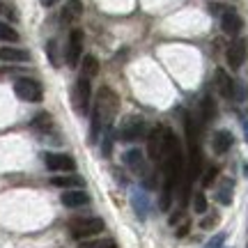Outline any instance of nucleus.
Returning <instances> with one entry per match:
<instances>
[{
	"label": "nucleus",
	"instance_id": "obj_1",
	"mask_svg": "<svg viewBox=\"0 0 248 248\" xmlns=\"http://www.w3.org/2000/svg\"><path fill=\"white\" fill-rule=\"evenodd\" d=\"M117 106H120V99L110 88H104L97 92V99H94V106L90 110V117H92V140H97L101 126L113 122V117L117 113Z\"/></svg>",
	"mask_w": 248,
	"mask_h": 248
},
{
	"label": "nucleus",
	"instance_id": "obj_2",
	"mask_svg": "<svg viewBox=\"0 0 248 248\" xmlns=\"http://www.w3.org/2000/svg\"><path fill=\"white\" fill-rule=\"evenodd\" d=\"M170 133H172V131H170V129H166V126H156V129L150 133V138H147V154H150L152 161L163 163V159H166V152H168Z\"/></svg>",
	"mask_w": 248,
	"mask_h": 248
},
{
	"label": "nucleus",
	"instance_id": "obj_3",
	"mask_svg": "<svg viewBox=\"0 0 248 248\" xmlns=\"http://www.w3.org/2000/svg\"><path fill=\"white\" fill-rule=\"evenodd\" d=\"M106 228V223L101 221L99 216H92V218H74L69 223V232L74 239H90L94 234H101Z\"/></svg>",
	"mask_w": 248,
	"mask_h": 248
},
{
	"label": "nucleus",
	"instance_id": "obj_4",
	"mask_svg": "<svg viewBox=\"0 0 248 248\" xmlns=\"http://www.w3.org/2000/svg\"><path fill=\"white\" fill-rule=\"evenodd\" d=\"M90 99H92V85H90V78L80 76V78L74 83V92H71V101H74V108H76L78 115H88Z\"/></svg>",
	"mask_w": 248,
	"mask_h": 248
},
{
	"label": "nucleus",
	"instance_id": "obj_5",
	"mask_svg": "<svg viewBox=\"0 0 248 248\" xmlns=\"http://www.w3.org/2000/svg\"><path fill=\"white\" fill-rule=\"evenodd\" d=\"M14 92H16L18 99L30 101V104H37V101H42V97H44L42 85L32 78H18L16 83H14Z\"/></svg>",
	"mask_w": 248,
	"mask_h": 248
},
{
	"label": "nucleus",
	"instance_id": "obj_6",
	"mask_svg": "<svg viewBox=\"0 0 248 248\" xmlns=\"http://www.w3.org/2000/svg\"><path fill=\"white\" fill-rule=\"evenodd\" d=\"M44 163L48 170H55V172H71L76 168V161L71 159L69 154H58V152H48L44 154Z\"/></svg>",
	"mask_w": 248,
	"mask_h": 248
},
{
	"label": "nucleus",
	"instance_id": "obj_7",
	"mask_svg": "<svg viewBox=\"0 0 248 248\" xmlns=\"http://www.w3.org/2000/svg\"><path fill=\"white\" fill-rule=\"evenodd\" d=\"M80 53H83V30H71L69 32V42H67V51H64V58L71 67H76L80 62Z\"/></svg>",
	"mask_w": 248,
	"mask_h": 248
},
{
	"label": "nucleus",
	"instance_id": "obj_8",
	"mask_svg": "<svg viewBox=\"0 0 248 248\" xmlns=\"http://www.w3.org/2000/svg\"><path fill=\"white\" fill-rule=\"evenodd\" d=\"M225 58H228L230 69H239L241 64L246 62V58H248V44H246V39H237V42H232V44L228 46V53H225Z\"/></svg>",
	"mask_w": 248,
	"mask_h": 248
},
{
	"label": "nucleus",
	"instance_id": "obj_9",
	"mask_svg": "<svg viewBox=\"0 0 248 248\" xmlns=\"http://www.w3.org/2000/svg\"><path fill=\"white\" fill-rule=\"evenodd\" d=\"M145 131H147V124L142 122V120H138V117H133V120H129V122L120 129V138H122V140H126V142H131V140L142 138V136H145Z\"/></svg>",
	"mask_w": 248,
	"mask_h": 248
},
{
	"label": "nucleus",
	"instance_id": "obj_10",
	"mask_svg": "<svg viewBox=\"0 0 248 248\" xmlns=\"http://www.w3.org/2000/svg\"><path fill=\"white\" fill-rule=\"evenodd\" d=\"M241 16L234 12V9H225L221 14V28H223V32L225 35H230V37H234V35H239L241 32Z\"/></svg>",
	"mask_w": 248,
	"mask_h": 248
},
{
	"label": "nucleus",
	"instance_id": "obj_11",
	"mask_svg": "<svg viewBox=\"0 0 248 248\" xmlns=\"http://www.w3.org/2000/svg\"><path fill=\"white\" fill-rule=\"evenodd\" d=\"M60 200L64 207H69V209H76V207H85L90 202V195L83 191V188H69V191H64L60 195Z\"/></svg>",
	"mask_w": 248,
	"mask_h": 248
},
{
	"label": "nucleus",
	"instance_id": "obj_12",
	"mask_svg": "<svg viewBox=\"0 0 248 248\" xmlns=\"http://www.w3.org/2000/svg\"><path fill=\"white\" fill-rule=\"evenodd\" d=\"M232 142H234V136H232L230 131H225V129H221V131L214 133V152L216 154H225V152L232 147Z\"/></svg>",
	"mask_w": 248,
	"mask_h": 248
},
{
	"label": "nucleus",
	"instance_id": "obj_13",
	"mask_svg": "<svg viewBox=\"0 0 248 248\" xmlns=\"http://www.w3.org/2000/svg\"><path fill=\"white\" fill-rule=\"evenodd\" d=\"M131 204H133V209H136V214H138V218H147V214H150V200H147V195L142 193V191H133L131 193Z\"/></svg>",
	"mask_w": 248,
	"mask_h": 248
},
{
	"label": "nucleus",
	"instance_id": "obj_14",
	"mask_svg": "<svg viewBox=\"0 0 248 248\" xmlns=\"http://www.w3.org/2000/svg\"><path fill=\"white\" fill-rule=\"evenodd\" d=\"M124 163H126V168H131L133 172H145V156H142L140 150H129L124 152Z\"/></svg>",
	"mask_w": 248,
	"mask_h": 248
},
{
	"label": "nucleus",
	"instance_id": "obj_15",
	"mask_svg": "<svg viewBox=\"0 0 248 248\" xmlns=\"http://www.w3.org/2000/svg\"><path fill=\"white\" fill-rule=\"evenodd\" d=\"M0 60L2 62H28L30 53L23 48H12V46H2L0 48Z\"/></svg>",
	"mask_w": 248,
	"mask_h": 248
},
{
	"label": "nucleus",
	"instance_id": "obj_16",
	"mask_svg": "<svg viewBox=\"0 0 248 248\" xmlns=\"http://www.w3.org/2000/svg\"><path fill=\"white\" fill-rule=\"evenodd\" d=\"M232 191H234V182H232L230 177H223L218 188H216V200L228 207V204L232 202Z\"/></svg>",
	"mask_w": 248,
	"mask_h": 248
},
{
	"label": "nucleus",
	"instance_id": "obj_17",
	"mask_svg": "<svg viewBox=\"0 0 248 248\" xmlns=\"http://www.w3.org/2000/svg\"><path fill=\"white\" fill-rule=\"evenodd\" d=\"M216 88H218V92H221L223 97L232 99V90H234V80L225 74L223 69H216Z\"/></svg>",
	"mask_w": 248,
	"mask_h": 248
},
{
	"label": "nucleus",
	"instance_id": "obj_18",
	"mask_svg": "<svg viewBox=\"0 0 248 248\" xmlns=\"http://www.w3.org/2000/svg\"><path fill=\"white\" fill-rule=\"evenodd\" d=\"M80 14H83V2H80V0H69V2L62 7V21H64V23L80 18Z\"/></svg>",
	"mask_w": 248,
	"mask_h": 248
},
{
	"label": "nucleus",
	"instance_id": "obj_19",
	"mask_svg": "<svg viewBox=\"0 0 248 248\" xmlns=\"http://www.w3.org/2000/svg\"><path fill=\"white\" fill-rule=\"evenodd\" d=\"M80 71H83V76H85V78L97 76L99 74V60L94 58V55H85V58H80Z\"/></svg>",
	"mask_w": 248,
	"mask_h": 248
},
{
	"label": "nucleus",
	"instance_id": "obj_20",
	"mask_svg": "<svg viewBox=\"0 0 248 248\" xmlns=\"http://www.w3.org/2000/svg\"><path fill=\"white\" fill-rule=\"evenodd\" d=\"M51 184L60 186V188H64V191H69V188H78V186L83 184V179H80L78 175H62V177L51 179Z\"/></svg>",
	"mask_w": 248,
	"mask_h": 248
},
{
	"label": "nucleus",
	"instance_id": "obj_21",
	"mask_svg": "<svg viewBox=\"0 0 248 248\" xmlns=\"http://www.w3.org/2000/svg\"><path fill=\"white\" fill-rule=\"evenodd\" d=\"M200 115H202V122H212L214 115H216V106H214L212 97H204L200 101Z\"/></svg>",
	"mask_w": 248,
	"mask_h": 248
},
{
	"label": "nucleus",
	"instance_id": "obj_22",
	"mask_svg": "<svg viewBox=\"0 0 248 248\" xmlns=\"http://www.w3.org/2000/svg\"><path fill=\"white\" fill-rule=\"evenodd\" d=\"M80 248H117L115 239L110 237H104V239H88L80 244Z\"/></svg>",
	"mask_w": 248,
	"mask_h": 248
},
{
	"label": "nucleus",
	"instance_id": "obj_23",
	"mask_svg": "<svg viewBox=\"0 0 248 248\" xmlns=\"http://www.w3.org/2000/svg\"><path fill=\"white\" fill-rule=\"evenodd\" d=\"M32 126H35L37 131H51V126H53V120L48 113H39V115L32 120Z\"/></svg>",
	"mask_w": 248,
	"mask_h": 248
},
{
	"label": "nucleus",
	"instance_id": "obj_24",
	"mask_svg": "<svg viewBox=\"0 0 248 248\" xmlns=\"http://www.w3.org/2000/svg\"><path fill=\"white\" fill-rule=\"evenodd\" d=\"M0 42H18V32L2 21H0Z\"/></svg>",
	"mask_w": 248,
	"mask_h": 248
},
{
	"label": "nucleus",
	"instance_id": "obj_25",
	"mask_svg": "<svg viewBox=\"0 0 248 248\" xmlns=\"http://www.w3.org/2000/svg\"><path fill=\"white\" fill-rule=\"evenodd\" d=\"M193 209H195V214H204V212H207V198H204L202 191L193 195Z\"/></svg>",
	"mask_w": 248,
	"mask_h": 248
},
{
	"label": "nucleus",
	"instance_id": "obj_26",
	"mask_svg": "<svg viewBox=\"0 0 248 248\" xmlns=\"http://www.w3.org/2000/svg\"><path fill=\"white\" fill-rule=\"evenodd\" d=\"M216 177H218V168H216V166L207 168V172L202 175V186H212L214 182H216Z\"/></svg>",
	"mask_w": 248,
	"mask_h": 248
},
{
	"label": "nucleus",
	"instance_id": "obj_27",
	"mask_svg": "<svg viewBox=\"0 0 248 248\" xmlns=\"http://www.w3.org/2000/svg\"><path fill=\"white\" fill-rule=\"evenodd\" d=\"M232 99H237V101H241V99H246V85H244L241 80H234V90H232Z\"/></svg>",
	"mask_w": 248,
	"mask_h": 248
},
{
	"label": "nucleus",
	"instance_id": "obj_28",
	"mask_svg": "<svg viewBox=\"0 0 248 248\" xmlns=\"http://www.w3.org/2000/svg\"><path fill=\"white\" fill-rule=\"evenodd\" d=\"M223 241H225V234H216V237H212V239L204 244V248H223Z\"/></svg>",
	"mask_w": 248,
	"mask_h": 248
},
{
	"label": "nucleus",
	"instance_id": "obj_29",
	"mask_svg": "<svg viewBox=\"0 0 248 248\" xmlns=\"http://www.w3.org/2000/svg\"><path fill=\"white\" fill-rule=\"evenodd\" d=\"M214 223H216V216H209V218H207V221H202L200 225H202V228H212Z\"/></svg>",
	"mask_w": 248,
	"mask_h": 248
},
{
	"label": "nucleus",
	"instance_id": "obj_30",
	"mask_svg": "<svg viewBox=\"0 0 248 248\" xmlns=\"http://www.w3.org/2000/svg\"><path fill=\"white\" fill-rule=\"evenodd\" d=\"M186 232H188V223H186V225H182V228L177 230V237H184Z\"/></svg>",
	"mask_w": 248,
	"mask_h": 248
},
{
	"label": "nucleus",
	"instance_id": "obj_31",
	"mask_svg": "<svg viewBox=\"0 0 248 248\" xmlns=\"http://www.w3.org/2000/svg\"><path fill=\"white\" fill-rule=\"evenodd\" d=\"M53 2H58V0H42V5H44V7H51Z\"/></svg>",
	"mask_w": 248,
	"mask_h": 248
},
{
	"label": "nucleus",
	"instance_id": "obj_32",
	"mask_svg": "<svg viewBox=\"0 0 248 248\" xmlns=\"http://www.w3.org/2000/svg\"><path fill=\"white\" fill-rule=\"evenodd\" d=\"M244 129H246V140H248V122L244 124Z\"/></svg>",
	"mask_w": 248,
	"mask_h": 248
}]
</instances>
